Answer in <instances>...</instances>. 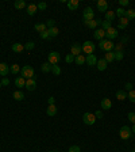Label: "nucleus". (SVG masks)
<instances>
[{"instance_id":"obj_15","label":"nucleus","mask_w":135,"mask_h":152,"mask_svg":"<svg viewBox=\"0 0 135 152\" xmlns=\"http://www.w3.org/2000/svg\"><path fill=\"white\" fill-rule=\"evenodd\" d=\"M10 72V67L6 62H0V76H7Z\"/></svg>"},{"instance_id":"obj_5","label":"nucleus","mask_w":135,"mask_h":152,"mask_svg":"<svg viewBox=\"0 0 135 152\" xmlns=\"http://www.w3.org/2000/svg\"><path fill=\"white\" fill-rule=\"evenodd\" d=\"M60 60H61V56H60V53H58V52H50V53L47 55V61L50 62L51 65H55V64H58V62H60Z\"/></svg>"},{"instance_id":"obj_50","label":"nucleus","mask_w":135,"mask_h":152,"mask_svg":"<svg viewBox=\"0 0 135 152\" xmlns=\"http://www.w3.org/2000/svg\"><path fill=\"white\" fill-rule=\"evenodd\" d=\"M122 48H123V43L120 42V43H118L115 46V49H116V52H119V50H122Z\"/></svg>"},{"instance_id":"obj_52","label":"nucleus","mask_w":135,"mask_h":152,"mask_svg":"<svg viewBox=\"0 0 135 152\" xmlns=\"http://www.w3.org/2000/svg\"><path fill=\"white\" fill-rule=\"evenodd\" d=\"M54 101H55V99H54V97H50L49 99H47V102H49V105H54Z\"/></svg>"},{"instance_id":"obj_47","label":"nucleus","mask_w":135,"mask_h":152,"mask_svg":"<svg viewBox=\"0 0 135 152\" xmlns=\"http://www.w3.org/2000/svg\"><path fill=\"white\" fill-rule=\"evenodd\" d=\"M119 4H120V7L123 8V7H126V6H128L130 1H128V0H119Z\"/></svg>"},{"instance_id":"obj_43","label":"nucleus","mask_w":135,"mask_h":152,"mask_svg":"<svg viewBox=\"0 0 135 152\" xmlns=\"http://www.w3.org/2000/svg\"><path fill=\"white\" fill-rule=\"evenodd\" d=\"M68 152H81V149H80V147H78V145H72Z\"/></svg>"},{"instance_id":"obj_6","label":"nucleus","mask_w":135,"mask_h":152,"mask_svg":"<svg viewBox=\"0 0 135 152\" xmlns=\"http://www.w3.org/2000/svg\"><path fill=\"white\" fill-rule=\"evenodd\" d=\"M97 118L95 117V114L93 113H85L84 116H82V121H84L85 125H93L95 122H96Z\"/></svg>"},{"instance_id":"obj_42","label":"nucleus","mask_w":135,"mask_h":152,"mask_svg":"<svg viewBox=\"0 0 135 152\" xmlns=\"http://www.w3.org/2000/svg\"><path fill=\"white\" fill-rule=\"evenodd\" d=\"M65 61L68 62V64H70V62H73V61H74V56H73V55H66Z\"/></svg>"},{"instance_id":"obj_41","label":"nucleus","mask_w":135,"mask_h":152,"mask_svg":"<svg viewBox=\"0 0 135 152\" xmlns=\"http://www.w3.org/2000/svg\"><path fill=\"white\" fill-rule=\"evenodd\" d=\"M128 121L135 124V113L134 111H130V113H128Z\"/></svg>"},{"instance_id":"obj_35","label":"nucleus","mask_w":135,"mask_h":152,"mask_svg":"<svg viewBox=\"0 0 135 152\" xmlns=\"http://www.w3.org/2000/svg\"><path fill=\"white\" fill-rule=\"evenodd\" d=\"M126 18L128 20H131L135 18V10H126Z\"/></svg>"},{"instance_id":"obj_28","label":"nucleus","mask_w":135,"mask_h":152,"mask_svg":"<svg viewBox=\"0 0 135 152\" xmlns=\"http://www.w3.org/2000/svg\"><path fill=\"white\" fill-rule=\"evenodd\" d=\"M115 16H116L115 11H107L105 12V20H107V22H111L112 23V20L115 19Z\"/></svg>"},{"instance_id":"obj_3","label":"nucleus","mask_w":135,"mask_h":152,"mask_svg":"<svg viewBox=\"0 0 135 152\" xmlns=\"http://www.w3.org/2000/svg\"><path fill=\"white\" fill-rule=\"evenodd\" d=\"M99 46H100V49H103V50H105V52H112L114 48H115V45H114V42L109 41V39H101Z\"/></svg>"},{"instance_id":"obj_1","label":"nucleus","mask_w":135,"mask_h":152,"mask_svg":"<svg viewBox=\"0 0 135 152\" xmlns=\"http://www.w3.org/2000/svg\"><path fill=\"white\" fill-rule=\"evenodd\" d=\"M20 74H22V78H24L27 80V79H31L34 78V68L31 65H24L22 69H20Z\"/></svg>"},{"instance_id":"obj_56","label":"nucleus","mask_w":135,"mask_h":152,"mask_svg":"<svg viewBox=\"0 0 135 152\" xmlns=\"http://www.w3.org/2000/svg\"><path fill=\"white\" fill-rule=\"evenodd\" d=\"M49 152H57V151H49Z\"/></svg>"},{"instance_id":"obj_54","label":"nucleus","mask_w":135,"mask_h":152,"mask_svg":"<svg viewBox=\"0 0 135 152\" xmlns=\"http://www.w3.org/2000/svg\"><path fill=\"white\" fill-rule=\"evenodd\" d=\"M131 130H132V133H135V124H132V128H131Z\"/></svg>"},{"instance_id":"obj_46","label":"nucleus","mask_w":135,"mask_h":152,"mask_svg":"<svg viewBox=\"0 0 135 152\" xmlns=\"http://www.w3.org/2000/svg\"><path fill=\"white\" fill-rule=\"evenodd\" d=\"M37 7H38V10H46L47 4H46V3H43V1H41V3L37 4Z\"/></svg>"},{"instance_id":"obj_18","label":"nucleus","mask_w":135,"mask_h":152,"mask_svg":"<svg viewBox=\"0 0 135 152\" xmlns=\"http://www.w3.org/2000/svg\"><path fill=\"white\" fill-rule=\"evenodd\" d=\"M78 6H80V1H78V0H69V1H68V8L72 10V11L77 10Z\"/></svg>"},{"instance_id":"obj_2","label":"nucleus","mask_w":135,"mask_h":152,"mask_svg":"<svg viewBox=\"0 0 135 152\" xmlns=\"http://www.w3.org/2000/svg\"><path fill=\"white\" fill-rule=\"evenodd\" d=\"M81 48H82V52H84L85 55H93V52L96 49V45L92 41H85Z\"/></svg>"},{"instance_id":"obj_4","label":"nucleus","mask_w":135,"mask_h":152,"mask_svg":"<svg viewBox=\"0 0 135 152\" xmlns=\"http://www.w3.org/2000/svg\"><path fill=\"white\" fill-rule=\"evenodd\" d=\"M131 134H132V130H131L130 126H122V128H120V130H119L120 139H123V140H128V139L131 137Z\"/></svg>"},{"instance_id":"obj_53","label":"nucleus","mask_w":135,"mask_h":152,"mask_svg":"<svg viewBox=\"0 0 135 152\" xmlns=\"http://www.w3.org/2000/svg\"><path fill=\"white\" fill-rule=\"evenodd\" d=\"M127 37H123V38H122V43H124V42H127Z\"/></svg>"},{"instance_id":"obj_31","label":"nucleus","mask_w":135,"mask_h":152,"mask_svg":"<svg viewBox=\"0 0 135 152\" xmlns=\"http://www.w3.org/2000/svg\"><path fill=\"white\" fill-rule=\"evenodd\" d=\"M74 62H76L77 65H82V64H84V62H85V57H84V56H82V55L76 56V57H74Z\"/></svg>"},{"instance_id":"obj_12","label":"nucleus","mask_w":135,"mask_h":152,"mask_svg":"<svg viewBox=\"0 0 135 152\" xmlns=\"http://www.w3.org/2000/svg\"><path fill=\"white\" fill-rule=\"evenodd\" d=\"M93 37H95V39H97V41H101V39H104V37H105V31L101 27L96 29L95 33H93Z\"/></svg>"},{"instance_id":"obj_51","label":"nucleus","mask_w":135,"mask_h":152,"mask_svg":"<svg viewBox=\"0 0 135 152\" xmlns=\"http://www.w3.org/2000/svg\"><path fill=\"white\" fill-rule=\"evenodd\" d=\"M126 90H128V91H131V90H132V84H131L130 82L126 83Z\"/></svg>"},{"instance_id":"obj_24","label":"nucleus","mask_w":135,"mask_h":152,"mask_svg":"<svg viewBox=\"0 0 135 152\" xmlns=\"http://www.w3.org/2000/svg\"><path fill=\"white\" fill-rule=\"evenodd\" d=\"M15 86L19 87V88H22V87H26V79L22 78V76L16 78V79H15Z\"/></svg>"},{"instance_id":"obj_9","label":"nucleus","mask_w":135,"mask_h":152,"mask_svg":"<svg viewBox=\"0 0 135 152\" xmlns=\"http://www.w3.org/2000/svg\"><path fill=\"white\" fill-rule=\"evenodd\" d=\"M81 52H82V48L78 45V43H73L72 48H70V55H73L74 57L78 55H81Z\"/></svg>"},{"instance_id":"obj_7","label":"nucleus","mask_w":135,"mask_h":152,"mask_svg":"<svg viewBox=\"0 0 135 152\" xmlns=\"http://www.w3.org/2000/svg\"><path fill=\"white\" fill-rule=\"evenodd\" d=\"M82 18H84L85 22L95 19V12H93L92 8H91V7H87V8H85L84 12H82Z\"/></svg>"},{"instance_id":"obj_55","label":"nucleus","mask_w":135,"mask_h":152,"mask_svg":"<svg viewBox=\"0 0 135 152\" xmlns=\"http://www.w3.org/2000/svg\"><path fill=\"white\" fill-rule=\"evenodd\" d=\"M0 88H1V82H0Z\"/></svg>"},{"instance_id":"obj_11","label":"nucleus","mask_w":135,"mask_h":152,"mask_svg":"<svg viewBox=\"0 0 135 152\" xmlns=\"http://www.w3.org/2000/svg\"><path fill=\"white\" fill-rule=\"evenodd\" d=\"M26 88L28 91H34L35 88H37V82H35L34 78L27 79V80H26Z\"/></svg>"},{"instance_id":"obj_22","label":"nucleus","mask_w":135,"mask_h":152,"mask_svg":"<svg viewBox=\"0 0 135 152\" xmlns=\"http://www.w3.org/2000/svg\"><path fill=\"white\" fill-rule=\"evenodd\" d=\"M107 64H108V62L105 61L104 59H100V60H97L96 67H97V69H99V71H105V68H107Z\"/></svg>"},{"instance_id":"obj_39","label":"nucleus","mask_w":135,"mask_h":152,"mask_svg":"<svg viewBox=\"0 0 135 152\" xmlns=\"http://www.w3.org/2000/svg\"><path fill=\"white\" fill-rule=\"evenodd\" d=\"M127 98L132 102V103H135V90H131V91H130V92H128V95H127Z\"/></svg>"},{"instance_id":"obj_19","label":"nucleus","mask_w":135,"mask_h":152,"mask_svg":"<svg viewBox=\"0 0 135 152\" xmlns=\"http://www.w3.org/2000/svg\"><path fill=\"white\" fill-rule=\"evenodd\" d=\"M128 22H130V20H128L126 16H124V18H120L119 23H118V29H122V30H123V29H126L128 26Z\"/></svg>"},{"instance_id":"obj_8","label":"nucleus","mask_w":135,"mask_h":152,"mask_svg":"<svg viewBox=\"0 0 135 152\" xmlns=\"http://www.w3.org/2000/svg\"><path fill=\"white\" fill-rule=\"evenodd\" d=\"M118 35H119V33H118V30H116L115 27H111V29H108V30L105 31V37H107L109 41L115 39Z\"/></svg>"},{"instance_id":"obj_26","label":"nucleus","mask_w":135,"mask_h":152,"mask_svg":"<svg viewBox=\"0 0 135 152\" xmlns=\"http://www.w3.org/2000/svg\"><path fill=\"white\" fill-rule=\"evenodd\" d=\"M34 29H35V31H38L39 34H41V33L47 30V26H46V23H38L34 26Z\"/></svg>"},{"instance_id":"obj_30","label":"nucleus","mask_w":135,"mask_h":152,"mask_svg":"<svg viewBox=\"0 0 135 152\" xmlns=\"http://www.w3.org/2000/svg\"><path fill=\"white\" fill-rule=\"evenodd\" d=\"M116 98H118L119 101H124V99L127 98V94H126V91L119 90V91H116Z\"/></svg>"},{"instance_id":"obj_45","label":"nucleus","mask_w":135,"mask_h":152,"mask_svg":"<svg viewBox=\"0 0 135 152\" xmlns=\"http://www.w3.org/2000/svg\"><path fill=\"white\" fill-rule=\"evenodd\" d=\"M41 38L42 39H50V35H49V33H47V30L46 31H43V33H41Z\"/></svg>"},{"instance_id":"obj_23","label":"nucleus","mask_w":135,"mask_h":152,"mask_svg":"<svg viewBox=\"0 0 135 152\" xmlns=\"http://www.w3.org/2000/svg\"><path fill=\"white\" fill-rule=\"evenodd\" d=\"M14 7L16 10H23V8H27V4L24 0H16L15 3H14Z\"/></svg>"},{"instance_id":"obj_10","label":"nucleus","mask_w":135,"mask_h":152,"mask_svg":"<svg viewBox=\"0 0 135 152\" xmlns=\"http://www.w3.org/2000/svg\"><path fill=\"white\" fill-rule=\"evenodd\" d=\"M85 26L89 29H96L97 26H101V20L100 19H92V20H88L85 22Z\"/></svg>"},{"instance_id":"obj_44","label":"nucleus","mask_w":135,"mask_h":152,"mask_svg":"<svg viewBox=\"0 0 135 152\" xmlns=\"http://www.w3.org/2000/svg\"><path fill=\"white\" fill-rule=\"evenodd\" d=\"M54 25H55V20H54V19H49V20H46V26H47L49 29L54 27Z\"/></svg>"},{"instance_id":"obj_20","label":"nucleus","mask_w":135,"mask_h":152,"mask_svg":"<svg viewBox=\"0 0 135 152\" xmlns=\"http://www.w3.org/2000/svg\"><path fill=\"white\" fill-rule=\"evenodd\" d=\"M11 49L14 52H16V53H22V52L24 50V45L23 43H12Z\"/></svg>"},{"instance_id":"obj_57","label":"nucleus","mask_w":135,"mask_h":152,"mask_svg":"<svg viewBox=\"0 0 135 152\" xmlns=\"http://www.w3.org/2000/svg\"><path fill=\"white\" fill-rule=\"evenodd\" d=\"M131 152H135V149H134V151H131Z\"/></svg>"},{"instance_id":"obj_36","label":"nucleus","mask_w":135,"mask_h":152,"mask_svg":"<svg viewBox=\"0 0 135 152\" xmlns=\"http://www.w3.org/2000/svg\"><path fill=\"white\" fill-rule=\"evenodd\" d=\"M51 72H53L55 76L61 75V68L58 67V64H55V65H51Z\"/></svg>"},{"instance_id":"obj_25","label":"nucleus","mask_w":135,"mask_h":152,"mask_svg":"<svg viewBox=\"0 0 135 152\" xmlns=\"http://www.w3.org/2000/svg\"><path fill=\"white\" fill-rule=\"evenodd\" d=\"M41 71H42L43 74H47V72H51V64L49 61L47 62H43L42 65H41Z\"/></svg>"},{"instance_id":"obj_49","label":"nucleus","mask_w":135,"mask_h":152,"mask_svg":"<svg viewBox=\"0 0 135 152\" xmlns=\"http://www.w3.org/2000/svg\"><path fill=\"white\" fill-rule=\"evenodd\" d=\"M95 117L96 118H103V113H101L100 110H97L96 113H95Z\"/></svg>"},{"instance_id":"obj_33","label":"nucleus","mask_w":135,"mask_h":152,"mask_svg":"<svg viewBox=\"0 0 135 152\" xmlns=\"http://www.w3.org/2000/svg\"><path fill=\"white\" fill-rule=\"evenodd\" d=\"M47 33L50 35V38H54L58 35V29L57 27H51V29H47Z\"/></svg>"},{"instance_id":"obj_14","label":"nucleus","mask_w":135,"mask_h":152,"mask_svg":"<svg viewBox=\"0 0 135 152\" xmlns=\"http://www.w3.org/2000/svg\"><path fill=\"white\" fill-rule=\"evenodd\" d=\"M85 62H87V64H88L89 67L96 65V64H97V59H96V56H95V55H88L87 57H85Z\"/></svg>"},{"instance_id":"obj_40","label":"nucleus","mask_w":135,"mask_h":152,"mask_svg":"<svg viewBox=\"0 0 135 152\" xmlns=\"http://www.w3.org/2000/svg\"><path fill=\"white\" fill-rule=\"evenodd\" d=\"M115 53V60H118V61H120V60L123 59V52L119 50V52H114Z\"/></svg>"},{"instance_id":"obj_37","label":"nucleus","mask_w":135,"mask_h":152,"mask_svg":"<svg viewBox=\"0 0 135 152\" xmlns=\"http://www.w3.org/2000/svg\"><path fill=\"white\" fill-rule=\"evenodd\" d=\"M35 48V42H33V41H28L27 43H24V49L26 50H33Z\"/></svg>"},{"instance_id":"obj_13","label":"nucleus","mask_w":135,"mask_h":152,"mask_svg":"<svg viewBox=\"0 0 135 152\" xmlns=\"http://www.w3.org/2000/svg\"><path fill=\"white\" fill-rule=\"evenodd\" d=\"M97 10L100 12H107L108 11V3L105 0H99V1H97Z\"/></svg>"},{"instance_id":"obj_29","label":"nucleus","mask_w":135,"mask_h":152,"mask_svg":"<svg viewBox=\"0 0 135 152\" xmlns=\"http://www.w3.org/2000/svg\"><path fill=\"white\" fill-rule=\"evenodd\" d=\"M104 60L107 62H112L114 60H115V53H114V52H107V53H105Z\"/></svg>"},{"instance_id":"obj_48","label":"nucleus","mask_w":135,"mask_h":152,"mask_svg":"<svg viewBox=\"0 0 135 152\" xmlns=\"http://www.w3.org/2000/svg\"><path fill=\"white\" fill-rule=\"evenodd\" d=\"M10 84V80H8L7 78H3V80H1V86H8Z\"/></svg>"},{"instance_id":"obj_16","label":"nucleus","mask_w":135,"mask_h":152,"mask_svg":"<svg viewBox=\"0 0 135 152\" xmlns=\"http://www.w3.org/2000/svg\"><path fill=\"white\" fill-rule=\"evenodd\" d=\"M101 109H104V110H109L112 107V102L111 99H108V98H104L103 101H101Z\"/></svg>"},{"instance_id":"obj_34","label":"nucleus","mask_w":135,"mask_h":152,"mask_svg":"<svg viewBox=\"0 0 135 152\" xmlns=\"http://www.w3.org/2000/svg\"><path fill=\"white\" fill-rule=\"evenodd\" d=\"M115 14H116V16H119V19H120V18H124V16H126V10L122 8V7H119L115 11Z\"/></svg>"},{"instance_id":"obj_27","label":"nucleus","mask_w":135,"mask_h":152,"mask_svg":"<svg viewBox=\"0 0 135 152\" xmlns=\"http://www.w3.org/2000/svg\"><path fill=\"white\" fill-rule=\"evenodd\" d=\"M12 97H14V99L15 101H23L24 99V94L22 92V91H14V94H12Z\"/></svg>"},{"instance_id":"obj_32","label":"nucleus","mask_w":135,"mask_h":152,"mask_svg":"<svg viewBox=\"0 0 135 152\" xmlns=\"http://www.w3.org/2000/svg\"><path fill=\"white\" fill-rule=\"evenodd\" d=\"M10 72H11V74H14V75L19 74V72H20V67L18 65V64H12V65L10 67Z\"/></svg>"},{"instance_id":"obj_21","label":"nucleus","mask_w":135,"mask_h":152,"mask_svg":"<svg viewBox=\"0 0 135 152\" xmlns=\"http://www.w3.org/2000/svg\"><path fill=\"white\" fill-rule=\"evenodd\" d=\"M38 11V7H37V4H28L27 6V14L28 15H35V12Z\"/></svg>"},{"instance_id":"obj_17","label":"nucleus","mask_w":135,"mask_h":152,"mask_svg":"<svg viewBox=\"0 0 135 152\" xmlns=\"http://www.w3.org/2000/svg\"><path fill=\"white\" fill-rule=\"evenodd\" d=\"M57 111H58V109H57V106H55V105H49V106H47V109H46L47 116L53 117V116L57 114Z\"/></svg>"},{"instance_id":"obj_38","label":"nucleus","mask_w":135,"mask_h":152,"mask_svg":"<svg viewBox=\"0 0 135 152\" xmlns=\"http://www.w3.org/2000/svg\"><path fill=\"white\" fill-rule=\"evenodd\" d=\"M112 27V25H111V22H107V20H104V22H101V29L104 31H107L108 29H111Z\"/></svg>"}]
</instances>
